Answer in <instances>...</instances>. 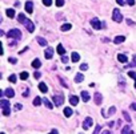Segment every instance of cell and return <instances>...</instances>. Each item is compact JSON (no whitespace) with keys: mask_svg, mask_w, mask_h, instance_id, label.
<instances>
[{"mask_svg":"<svg viewBox=\"0 0 136 134\" xmlns=\"http://www.w3.org/2000/svg\"><path fill=\"white\" fill-rule=\"evenodd\" d=\"M67 61H68L67 56H61V63H67Z\"/></svg>","mask_w":136,"mask_h":134,"instance_id":"38","label":"cell"},{"mask_svg":"<svg viewBox=\"0 0 136 134\" xmlns=\"http://www.w3.org/2000/svg\"><path fill=\"white\" fill-rule=\"evenodd\" d=\"M80 69H82V71H87V69H88V65H87V64H82V65H80Z\"/></svg>","mask_w":136,"mask_h":134,"instance_id":"36","label":"cell"},{"mask_svg":"<svg viewBox=\"0 0 136 134\" xmlns=\"http://www.w3.org/2000/svg\"><path fill=\"white\" fill-rule=\"evenodd\" d=\"M135 88H136V81H135Z\"/></svg>","mask_w":136,"mask_h":134,"instance_id":"49","label":"cell"},{"mask_svg":"<svg viewBox=\"0 0 136 134\" xmlns=\"http://www.w3.org/2000/svg\"><path fill=\"white\" fill-rule=\"evenodd\" d=\"M39 89H40V92H43V93H45V92L48 90L47 85H45L44 82H41V84H39Z\"/></svg>","mask_w":136,"mask_h":134,"instance_id":"23","label":"cell"},{"mask_svg":"<svg viewBox=\"0 0 136 134\" xmlns=\"http://www.w3.org/2000/svg\"><path fill=\"white\" fill-rule=\"evenodd\" d=\"M52 56H53V49L52 48H47L45 49V58H52Z\"/></svg>","mask_w":136,"mask_h":134,"instance_id":"10","label":"cell"},{"mask_svg":"<svg viewBox=\"0 0 136 134\" xmlns=\"http://www.w3.org/2000/svg\"><path fill=\"white\" fill-rule=\"evenodd\" d=\"M82 100L84 101V102H88L89 101V94L87 93V92H82Z\"/></svg>","mask_w":136,"mask_h":134,"instance_id":"17","label":"cell"},{"mask_svg":"<svg viewBox=\"0 0 136 134\" xmlns=\"http://www.w3.org/2000/svg\"><path fill=\"white\" fill-rule=\"evenodd\" d=\"M93 100H95V104H96V105H100V104H102V100H103L102 94H100V93H96L95 97H93Z\"/></svg>","mask_w":136,"mask_h":134,"instance_id":"11","label":"cell"},{"mask_svg":"<svg viewBox=\"0 0 136 134\" xmlns=\"http://www.w3.org/2000/svg\"><path fill=\"white\" fill-rule=\"evenodd\" d=\"M20 78H21V80H27V78H28V73H27V72H21V73H20Z\"/></svg>","mask_w":136,"mask_h":134,"instance_id":"29","label":"cell"},{"mask_svg":"<svg viewBox=\"0 0 136 134\" xmlns=\"http://www.w3.org/2000/svg\"><path fill=\"white\" fill-rule=\"evenodd\" d=\"M53 104L56 106H60V105L64 104V96L63 94H55L53 96Z\"/></svg>","mask_w":136,"mask_h":134,"instance_id":"3","label":"cell"},{"mask_svg":"<svg viewBox=\"0 0 136 134\" xmlns=\"http://www.w3.org/2000/svg\"><path fill=\"white\" fill-rule=\"evenodd\" d=\"M7 36L10 37V39H16V40H20V39H21V32L19 29H16V28H15V29H11L10 32H8Z\"/></svg>","mask_w":136,"mask_h":134,"instance_id":"2","label":"cell"},{"mask_svg":"<svg viewBox=\"0 0 136 134\" xmlns=\"http://www.w3.org/2000/svg\"><path fill=\"white\" fill-rule=\"evenodd\" d=\"M127 3H128L129 5H133V4H135V0H127Z\"/></svg>","mask_w":136,"mask_h":134,"instance_id":"43","label":"cell"},{"mask_svg":"<svg viewBox=\"0 0 136 134\" xmlns=\"http://www.w3.org/2000/svg\"><path fill=\"white\" fill-rule=\"evenodd\" d=\"M102 134H111V133H109V130H104Z\"/></svg>","mask_w":136,"mask_h":134,"instance_id":"47","label":"cell"},{"mask_svg":"<svg viewBox=\"0 0 136 134\" xmlns=\"http://www.w3.org/2000/svg\"><path fill=\"white\" fill-rule=\"evenodd\" d=\"M36 40H38V43L40 44V45H43V47H45V45H47V41H45V39H43V37H38Z\"/></svg>","mask_w":136,"mask_h":134,"instance_id":"26","label":"cell"},{"mask_svg":"<svg viewBox=\"0 0 136 134\" xmlns=\"http://www.w3.org/2000/svg\"><path fill=\"white\" fill-rule=\"evenodd\" d=\"M5 13H7V16H8V17H11V19H12V17L15 16V9L10 8V9H7V12H5Z\"/></svg>","mask_w":136,"mask_h":134,"instance_id":"25","label":"cell"},{"mask_svg":"<svg viewBox=\"0 0 136 134\" xmlns=\"http://www.w3.org/2000/svg\"><path fill=\"white\" fill-rule=\"evenodd\" d=\"M40 72H35V78H40Z\"/></svg>","mask_w":136,"mask_h":134,"instance_id":"42","label":"cell"},{"mask_svg":"<svg viewBox=\"0 0 136 134\" xmlns=\"http://www.w3.org/2000/svg\"><path fill=\"white\" fill-rule=\"evenodd\" d=\"M91 25H92V28H93V29H100V28L103 27V24L100 23V20H97V19H92L91 20Z\"/></svg>","mask_w":136,"mask_h":134,"instance_id":"5","label":"cell"},{"mask_svg":"<svg viewBox=\"0 0 136 134\" xmlns=\"http://www.w3.org/2000/svg\"><path fill=\"white\" fill-rule=\"evenodd\" d=\"M56 5H58V7L64 5V0H56Z\"/></svg>","mask_w":136,"mask_h":134,"instance_id":"34","label":"cell"},{"mask_svg":"<svg viewBox=\"0 0 136 134\" xmlns=\"http://www.w3.org/2000/svg\"><path fill=\"white\" fill-rule=\"evenodd\" d=\"M41 102H43V100H41L40 97H36V98L34 100V105H35V106H39V105H40Z\"/></svg>","mask_w":136,"mask_h":134,"instance_id":"28","label":"cell"},{"mask_svg":"<svg viewBox=\"0 0 136 134\" xmlns=\"http://www.w3.org/2000/svg\"><path fill=\"white\" fill-rule=\"evenodd\" d=\"M32 67H34V68H36V69H38V68H40V67H41L40 60H39V58H35V60L32 61Z\"/></svg>","mask_w":136,"mask_h":134,"instance_id":"16","label":"cell"},{"mask_svg":"<svg viewBox=\"0 0 136 134\" xmlns=\"http://www.w3.org/2000/svg\"><path fill=\"white\" fill-rule=\"evenodd\" d=\"M115 110H116V109H115V107H111V109H109V112H108V114H109V116H111V114H113V113H115Z\"/></svg>","mask_w":136,"mask_h":134,"instance_id":"39","label":"cell"},{"mask_svg":"<svg viewBox=\"0 0 136 134\" xmlns=\"http://www.w3.org/2000/svg\"><path fill=\"white\" fill-rule=\"evenodd\" d=\"M131 109H132V110H136V104H132V105H131Z\"/></svg>","mask_w":136,"mask_h":134,"instance_id":"44","label":"cell"},{"mask_svg":"<svg viewBox=\"0 0 136 134\" xmlns=\"http://www.w3.org/2000/svg\"><path fill=\"white\" fill-rule=\"evenodd\" d=\"M92 124H93V121H92L91 117H87L84 120V122H83V129H89V127L92 126Z\"/></svg>","mask_w":136,"mask_h":134,"instance_id":"6","label":"cell"},{"mask_svg":"<svg viewBox=\"0 0 136 134\" xmlns=\"http://www.w3.org/2000/svg\"><path fill=\"white\" fill-rule=\"evenodd\" d=\"M71 28H72L71 24H63V25H61V31H63V32H64V31H69Z\"/></svg>","mask_w":136,"mask_h":134,"instance_id":"27","label":"cell"},{"mask_svg":"<svg viewBox=\"0 0 136 134\" xmlns=\"http://www.w3.org/2000/svg\"><path fill=\"white\" fill-rule=\"evenodd\" d=\"M25 20H27V19H25V16H24L23 13H20V15H17V21H19V23L24 24V23H25Z\"/></svg>","mask_w":136,"mask_h":134,"instance_id":"21","label":"cell"},{"mask_svg":"<svg viewBox=\"0 0 136 134\" xmlns=\"http://www.w3.org/2000/svg\"><path fill=\"white\" fill-rule=\"evenodd\" d=\"M1 134H4V133H1Z\"/></svg>","mask_w":136,"mask_h":134,"instance_id":"50","label":"cell"},{"mask_svg":"<svg viewBox=\"0 0 136 134\" xmlns=\"http://www.w3.org/2000/svg\"><path fill=\"white\" fill-rule=\"evenodd\" d=\"M71 58H72V61H73V63H78V61L80 60V56H79L78 52H73V53H72V56H71Z\"/></svg>","mask_w":136,"mask_h":134,"instance_id":"15","label":"cell"},{"mask_svg":"<svg viewBox=\"0 0 136 134\" xmlns=\"http://www.w3.org/2000/svg\"><path fill=\"white\" fill-rule=\"evenodd\" d=\"M49 134H58V131H56V130H52V131H51V133H49Z\"/></svg>","mask_w":136,"mask_h":134,"instance_id":"48","label":"cell"},{"mask_svg":"<svg viewBox=\"0 0 136 134\" xmlns=\"http://www.w3.org/2000/svg\"><path fill=\"white\" fill-rule=\"evenodd\" d=\"M25 11H27L28 13H32V11H34V4H32V1H27V3H25Z\"/></svg>","mask_w":136,"mask_h":134,"instance_id":"9","label":"cell"},{"mask_svg":"<svg viewBox=\"0 0 136 134\" xmlns=\"http://www.w3.org/2000/svg\"><path fill=\"white\" fill-rule=\"evenodd\" d=\"M56 50H58V53H59V54H61V56H64L65 50H64V48H63V45H61V44H59V45H58Z\"/></svg>","mask_w":136,"mask_h":134,"instance_id":"19","label":"cell"},{"mask_svg":"<svg viewBox=\"0 0 136 134\" xmlns=\"http://www.w3.org/2000/svg\"><path fill=\"white\" fill-rule=\"evenodd\" d=\"M100 130H102V126H100V125H97V126H96V129H95V131H93V134H99V133H100Z\"/></svg>","mask_w":136,"mask_h":134,"instance_id":"35","label":"cell"},{"mask_svg":"<svg viewBox=\"0 0 136 134\" xmlns=\"http://www.w3.org/2000/svg\"><path fill=\"white\" fill-rule=\"evenodd\" d=\"M0 106L3 109V116H10L11 109H10V102L7 100H1L0 101Z\"/></svg>","mask_w":136,"mask_h":134,"instance_id":"1","label":"cell"},{"mask_svg":"<svg viewBox=\"0 0 136 134\" xmlns=\"http://www.w3.org/2000/svg\"><path fill=\"white\" fill-rule=\"evenodd\" d=\"M64 116L65 117H71L72 116V109L71 107H64Z\"/></svg>","mask_w":136,"mask_h":134,"instance_id":"22","label":"cell"},{"mask_svg":"<svg viewBox=\"0 0 136 134\" xmlns=\"http://www.w3.org/2000/svg\"><path fill=\"white\" fill-rule=\"evenodd\" d=\"M43 104H44L45 106L48 107V109H52V107H53V105H52L51 102H49V101L47 100V98H43Z\"/></svg>","mask_w":136,"mask_h":134,"instance_id":"24","label":"cell"},{"mask_svg":"<svg viewBox=\"0 0 136 134\" xmlns=\"http://www.w3.org/2000/svg\"><path fill=\"white\" fill-rule=\"evenodd\" d=\"M23 96H24V97H28V90H25V92H24V94H23Z\"/></svg>","mask_w":136,"mask_h":134,"instance_id":"46","label":"cell"},{"mask_svg":"<svg viewBox=\"0 0 136 134\" xmlns=\"http://www.w3.org/2000/svg\"><path fill=\"white\" fill-rule=\"evenodd\" d=\"M8 80H10V82H12V84H15V82H16V76H15V74H11V76H10V78H8Z\"/></svg>","mask_w":136,"mask_h":134,"instance_id":"30","label":"cell"},{"mask_svg":"<svg viewBox=\"0 0 136 134\" xmlns=\"http://www.w3.org/2000/svg\"><path fill=\"white\" fill-rule=\"evenodd\" d=\"M4 96H7L8 98H12L15 96V90H14V89H11V88H8V89L4 90Z\"/></svg>","mask_w":136,"mask_h":134,"instance_id":"8","label":"cell"},{"mask_svg":"<svg viewBox=\"0 0 136 134\" xmlns=\"http://www.w3.org/2000/svg\"><path fill=\"white\" fill-rule=\"evenodd\" d=\"M83 80H84V74H83V73H78V74L75 76V82H76V84L82 82Z\"/></svg>","mask_w":136,"mask_h":134,"instance_id":"12","label":"cell"},{"mask_svg":"<svg viewBox=\"0 0 136 134\" xmlns=\"http://www.w3.org/2000/svg\"><path fill=\"white\" fill-rule=\"evenodd\" d=\"M123 116H124V118H126L128 122H131V117H129L128 114H127V112H123Z\"/></svg>","mask_w":136,"mask_h":134,"instance_id":"33","label":"cell"},{"mask_svg":"<svg viewBox=\"0 0 136 134\" xmlns=\"http://www.w3.org/2000/svg\"><path fill=\"white\" fill-rule=\"evenodd\" d=\"M43 4L47 5V7H49V5L52 4V0H43Z\"/></svg>","mask_w":136,"mask_h":134,"instance_id":"32","label":"cell"},{"mask_svg":"<svg viewBox=\"0 0 136 134\" xmlns=\"http://www.w3.org/2000/svg\"><path fill=\"white\" fill-rule=\"evenodd\" d=\"M69 102H71V105H78L79 98L76 97V96H71V97H69Z\"/></svg>","mask_w":136,"mask_h":134,"instance_id":"18","label":"cell"},{"mask_svg":"<svg viewBox=\"0 0 136 134\" xmlns=\"http://www.w3.org/2000/svg\"><path fill=\"white\" fill-rule=\"evenodd\" d=\"M15 109H16V110H20V109H21V105H20V104H15Z\"/></svg>","mask_w":136,"mask_h":134,"instance_id":"41","label":"cell"},{"mask_svg":"<svg viewBox=\"0 0 136 134\" xmlns=\"http://www.w3.org/2000/svg\"><path fill=\"white\" fill-rule=\"evenodd\" d=\"M116 3L119 4V5H124V3H126V1H124V0H116Z\"/></svg>","mask_w":136,"mask_h":134,"instance_id":"40","label":"cell"},{"mask_svg":"<svg viewBox=\"0 0 136 134\" xmlns=\"http://www.w3.org/2000/svg\"><path fill=\"white\" fill-rule=\"evenodd\" d=\"M132 65H136V54L133 56V64H132Z\"/></svg>","mask_w":136,"mask_h":134,"instance_id":"45","label":"cell"},{"mask_svg":"<svg viewBox=\"0 0 136 134\" xmlns=\"http://www.w3.org/2000/svg\"><path fill=\"white\" fill-rule=\"evenodd\" d=\"M112 19L116 21V23H120V21L123 20V16H121V13H120V11H119V9H113Z\"/></svg>","mask_w":136,"mask_h":134,"instance_id":"4","label":"cell"},{"mask_svg":"<svg viewBox=\"0 0 136 134\" xmlns=\"http://www.w3.org/2000/svg\"><path fill=\"white\" fill-rule=\"evenodd\" d=\"M24 25H25V28H27V29L29 31V32H34V31H35V25H34V23H32L31 20H28V19L25 20Z\"/></svg>","mask_w":136,"mask_h":134,"instance_id":"7","label":"cell"},{"mask_svg":"<svg viewBox=\"0 0 136 134\" xmlns=\"http://www.w3.org/2000/svg\"><path fill=\"white\" fill-rule=\"evenodd\" d=\"M121 134H133V133H132V130H131L129 126H124L123 130H121Z\"/></svg>","mask_w":136,"mask_h":134,"instance_id":"20","label":"cell"},{"mask_svg":"<svg viewBox=\"0 0 136 134\" xmlns=\"http://www.w3.org/2000/svg\"><path fill=\"white\" fill-rule=\"evenodd\" d=\"M117 60L120 61V63H128V58H127V56H124V54H117Z\"/></svg>","mask_w":136,"mask_h":134,"instance_id":"14","label":"cell"},{"mask_svg":"<svg viewBox=\"0 0 136 134\" xmlns=\"http://www.w3.org/2000/svg\"><path fill=\"white\" fill-rule=\"evenodd\" d=\"M8 61H10L11 64H16V58H15V57H10V58H8Z\"/></svg>","mask_w":136,"mask_h":134,"instance_id":"37","label":"cell"},{"mask_svg":"<svg viewBox=\"0 0 136 134\" xmlns=\"http://www.w3.org/2000/svg\"><path fill=\"white\" fill-rule=\"evenodd\" d=\"M123 41H126V37L124 36H116L115 40H113V43L115 44H121Z\"/></svg>","mask_w":136,"mask_h":134,"instance_id":"13","label":"cell"},{"mask_svg":"<svg viewBox=\"0 0 136 134\" xmlns=\"http://www.w3.org/2000/svg\"><path fill=\"white\" fill-rule=\"evenodd\" d=\"M128 76H129V77H132V78H133V80H135V81H136V73H135V72H133V71H131V72H128Z\"/></svg>","mask_w":136,"mask_h":134,"instance_id":"31","label":"cell"}]
</instances>
